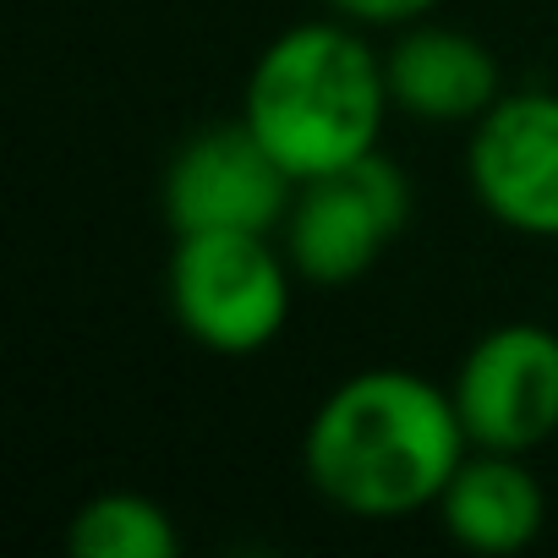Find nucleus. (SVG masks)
<instances>
[{"mask_svg": "<svg viewBox=\"0 0 558 558\" xmlns=\"http://www.w3.org/2000/svg\"><path fill=\"white\" fill-rule=\"evenodd\" d=\"M465 449L471 438L444 384L411 367H362L318 400L302 471L329 509L384 525L427 514Z\"/></svg>", "mask_w": 558, "mask_h": 558, "instance_id": "nucleus-1", "label": "nucleus"}, {"mask_svg": "<svg viewBox=\"0 0 558 558\" xmlns=\"http://www.w3.org/2000/svg\"><path fill=\"white\" fill-rule=\"evenodd\" d=\"M389 110L384 50L340 17L274 34L241 88V121L296 181L378 154Z\"/></svg>", "mask_w": 558, "mask_h": 558, "instance_id": "nucleus-2", "label": "nucleus"}, {"mask_svg": "<svg viewBox=\"0 0 558 558\" xmlns=\"http://www.w3.org/2000/svg\"><path fill=\"white\" fill-rule=\"evenodd\" d=\"M296 268L286 246H274L268 230H197L175 235L165 296L175 329L225 362L268 351L291 324Z\"/></svg>", "mask_w": 558, "mask_h": 558, "instance_id": "nucleus-3", "label": "nucleus"}, {"mask_svg": "<svg viewBox=\"0 0 558 558\" xmlns=\"http://www.w3.org/2000/svg\"><path fill=\"white\" fill-rule=\"evenodd\" d=\"M405 219H411V181L378 148L345 170L296 181L279 235H286V257L307 286L335 291V286H356L405 230Z\"/></svg>", "mask_w": 558, "mask_h": 558, "instance_id": "nucleus-4", "label": "nucleus"}, {"mask_svg": "<svg viewBox=\"0 0 558 558\" xmlns=\"http://www.w3.org/2000/svg\"><path fill=\"white\" fill-rule=\"evenodd\" d=\"M449 395L471 449H542L558 438V329L531 318L493 324L460 356Z\"/></svg>", "mask_w": 558, "mask_h": 558, "instance_id": "nucleus-5", "label": "nucleus"}, {"mask_svg": "<svg viewBox=\"0 0 558 558\" xmlns=\"http://www.w3.org/2000/svg\"><path fill=\"white\" fill-rule=\"evenodd\" d=\"M296 197V175L279 165L257 132L235 116L192 132L165 165V225L175 235L197 230H279Z\"/></svg>", "mask_w": 558, "mask_h": 558, "instance_id": "nucleus-6", "label": "nucleus"}, {"mask_svg": "<svg viewBox=\"0 0 558 558\" xmlns=\"http://www.w3.org/2000/svg\"><path fill=\"white\" fill-rule=\"evenodd\" d=\"M465 181L493 225L525 241H558V94H504L471 126Z\"/></svg>", "mask_w": 558, "mask_h": 558, "instance_id": "nucleus-7", "label": "nucleus"}, {"mask_svg": "<svg viewBox=\"0 0 558 558\" xmlns=\"http://www.w3.org/2000/svg\"><path fill=\"white\" fill-rule=\"evenodd\" d=\"M389 105L422 126H476L504 99L498 56L449 23H411L384 50Z\"/></svg>", "mask_w": 558, "mask_h": 558, "instance_id": "nucleus-8", "label": "nucleus"}, {"mask_svg": "<svg viewBox=\"0 0 558 558\" xmlns=\"http://www.w3.org/2000/svg\"><path fill=\"white\" fill-rule=\"evenodd\" d=\"M433 509L449 542L482 558L525 553L547 525V493L536 471L525 465V454H504V449H465V460L454 465Z\"/></svg>", "mask_w": 558, "mask_h": 558, "instance_id": "nucleus-9", "label": "nucleus"}, {"mask_svg": "<svg viewBox=\"0 0 558 558\" xmlns=\"http://www.w3.org/2000/svg\"><path fill=\"white\" fill-rule=\"evenodd\" d=\"M66 553L72 558H175L181 531L170 509L148 493L110 487L72 509L66 520Z\"/></svg>", "mask_w": 558, "mask_h": 558, "instance_id": "nucleus-10", "label": "nucleus"}, {"mask_svg": "<svg viewBox=\"0 0 558 558\" xmlns=\"http://www.w3.org/2000/svg\"><path fill=\"white\" fill-rule=\"evenodd\" d=\"M324 7H329V17H340L351 28H389V34H400L411 23H427L444 0H324Z\"/></svg>", "mask_w": 558, "mask_h": 558, "instance_id": "nucleus-11", "label": "nucleus"}]
</instances>
